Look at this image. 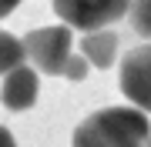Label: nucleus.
<instances>
[{"label": "nucleus", "instance_id": "7ed1b4c3", "mask_svg": "<svg viewBox=\"0 0 151 147\" xmlns=\"http://www.w3.org/2000/svg\"><path fill=\"white\" fill-rule=\"evenodd\" d=\"M24 47H27V60L40 74H60L67 57L74 54L70 50V27L67 23H57V27L30 30L24 37Z\"/></svg>", "mask_w": 151, "mask_h": 147}, {"label": "nucleus", "instance_id": "1a4fd4ad", "mask_svg": "<svg viewBox=\"0 0 151 147\" xmlns=\"http://www.w3.org/2000/svg\"><path fill=\"white\" fill-rule=\"evenodd\" d=\"M87 67H91V60H87L84 54H70L67 64H64V70H60V77H67V80H84Z\"/></svg>", "mask_w": 151, "mask_h": 147}, {"label": "nucleus", "instance_id": "6e6552de", "mask_svg": "<svg viewBox=\"0 0 151 147\" xmlns=\"http://www.w3.org/2000/svg\"><path fill=\"white\" fill-rule=\"evenodd\" d=\"M128 20H131V27H134L138 37L151 40V0H131Z\"/></svg>", "mask_w": 151, "mask_h": 147}, {"label": "nucleus", "instance_id": "0eeeda50", "mask_svg": "<svg viewBox=\"0 0 151 147\" xmlns=\"http://www.w3.org/2000/svg\"><path fill=\"white\" fill-rule=\"evenodd\" d=\"M24 60H27V47H24V40H17L14 33H4V30H0V77L10 74L14 67H20Z\"/></svg>", "mask_w": 151, "mask_h": 147}, {"label": "nucleus", "instance_id": "9b49d317", "mask_svg": "<svg viewBox=\"0 0 151 147\" xmlns=\"http://www.w3.org/2000/svg\"><path fill=\"white\" fill-rule=\"evenodd\" d=\"M0 147H17V144H14V137H10V131H7V127H0Z\"/></svg>", "mask_w": 151, "mask_h": 147}, {"label": "nucleus", "instance_id": "39448f33", "mask_svg": "<svg viewBox=\"0 0 151 147\" xmlns=\"http://www.w3.org/2000/svg\"><path fill=\"white\" fill-rule=\"evenodd\" d=\"M37 90H40L37 70L27 67V64H20V67H14L10 74H4L0 100H4L7 110H27V107H34V100H37Z\"/></svg>", "mask_w": 151, "mask_h": 147}, {"label": "nucleus", "instance_id": "f8f14e48", "mask_svg": "<svg viewBox=\"0 0 151 147\" xmlns=\"http://www.w3.org/2000/svg\"><path fill=\"white\" fill-rule=\"evenodd\" d=\"M148 147H151V141H148Z\"/></svg>", "mask_w": 151, "mask_h": 147}, {"label": "nucleus", "instance_id": "9d476101", "mask_svg": "<svg viewBox=\"0 0 151 147\" xmlns=\"http://www.w3.org/2000/svg\"><path fill=\"white\" fill-rule=\"evenodd\" d=\"M17 4H20V0H0V20H4L7 13H14V10H17Z\"/></svg>", "mask_w": 151, "mask_h": 147}, {"label": "nucleus", "instance_id": "423d86ee", "mask_svg": "<svg viewBox=\"0 0 151 147\" xmlns=\"http://www.w3.org/2000/svg\"><path fill=\"white\" fill-rule=\"evenodd\" d=\"M81 54L91 60V67H97V70L111 67L114 57H118V33H114L111 27L84 33V40H81Z\"/></svg>", "mask_w": 151, "mask_h": 147}, {"label": "nucleus", "instance_id": "20e7f679", "mask_svg": "<svg viewBox=\"0 0 151 147\" xmlns=\"http://www.w3.org/2000/svg\"><path fill=\"white\" fill-rule=\"evenodd\" d=\"M121 94L151 114V44L134 47L121 60Z\"/></svg>", "mask_w": 151, "mask_h": 147}, {"label": "nucleus", "instance_id": "f03ea898", "mask_svg": "<svg viewBox=\"0 0 151 147\" xmlns=\"http://www.w3.org/2000/svg\"><path fill=\"white\" fill-rule=\"evenodd\" d=\"M128 10L131 0H54V13L81 33L111 27L121 17H128Z\"/></svg>", "mask_w": 151, "mask_h": 147}, {"label": "nucleus", "instance_id": "f257e3e1", "mask_svg": "<svg viewBox=\"0 0 151 147\" xmlns=\"http://www.w3.org/2000/svg\"><path fill=\"white\" fill-rule=\"evenodd\" d=\"M151 124L138 107H104L74 127V147H148Z\"/></svg>", "mask_w": 151, "mask_h": 147}]
</instances>
